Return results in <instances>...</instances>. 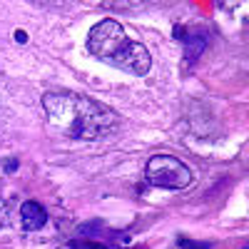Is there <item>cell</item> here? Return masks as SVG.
I'll return each mask as SVG.
<instances>
[{
  "label": "cell",
  "instance_id": "1",
  "mask_svg": "<svg viewBox=\"0 0 249 249\" xmlns=\"http://www.w3.org/2000/svg\"><path fill=\"white\" fill-rule=\"evenodd\" d=\"M43 107L48 115V122L57 127L62 135L72 140H100L107 137L120 127L117 115L95 102L88 95H77L70 90H55L43 95Z\"/></svg>",
  "mask_w": 249,
  "mask_h": 249
},
{
  "label": "cell",
  "instance_id": "7",
  "mask_svg": "<svg viewBox=\"0 0 249 249\" xmlns=\"http://www.w3.org/2000/svg\"><path fill=\"white\" fill-rule=\"evenodd\" d=\"M70 249H107L100 242H90V239H80V242H70Z\"/></svg>",
  "mask_w": 249,
  "mask_h": 249
},
{
  "label": "cell",
  "instance_id": "8",
  "mask_svg": "<svg viewBox=\"0 0 249 249\" xmlns=\"http://www.w3.org/2000/svg\"><path fill=\"white\" fill-rule=\"evenodd\" d=\"M3 167H5V172H8V175H13V172L18 170V160H15V157L5 160V162H3Z\"/></svg>",
  "mask_w": 249,
  "mask_h": 249
},
{
  "label": "cell",
  "instance_id": "9",
  "mask_svg": "<svg viewBox=\"0 0 249 249\" xmlns=\"http://www.w3.org/2000/svg\"><path fill=\"white\" fill-rule=\"evenodd\" d=\"M5 219H8V204H5V199H0V227L5 224Z\"/></svg>",
  "mask_w": 249,
  "mask_h": 249
},
{
  "label": "cell",
  "instance_id": "2",
  "mask_svg": "<svg viewBox=\"0 0 249 249\" xmlns=\"http://www.w3.org/2000/svg\"><path fill=\"white\" fill-rule=\"evenodd\" d=\"M88 50L92 57L107 62V65L124 70L130 75H147L150 65H152V57L147 53L140 40H132L127 35L117 20L107 18V20H100V23L90 30L88 35Z\"/></svg>",
  "mask_w": 249,
  "mask_h": 249
},
{
  "label": "cell",
  "instance_id": "10",
  "mask_svg": "<svg viewBox=\"0 0 249 249\" xmlns=\"http://www.w3.org/2000/svg\"><path fill=\"white\" fill-rule=\"evenodd\" d=\"M15 40H18V43H28V33L18 30V33H15Z\"/></svg>",
  "mask_w": 249,
  "mask_h": 249
},
{
  "label": "cell",
  "instance_id": "3",
  "mask_svg": "<svg viewBox=\"0 0 249 249\" xmlns=\"http://www.w3.org/2000/svg\"><path fill=\"white\" fill-rule=\"evenodd\" d=\"M144 179L160 190H184L192 182V170L172 155H155L144 164Z\"/></svg>",
  "mask_w": 249,
  "mask_h": 249
},
{
  "label": "cell",
  "instance_id": "4",
  "mask_svg": "<svg viewBox=\"0 0 249 249\" xmlns=\"http://www.w3.org/2000/svg\"><path fill=\"white\" fill-rule=\"evenodd\" d=\"M20 222H23L25 232H37L48 224V210L40 202L28 199L23 207H20Z\"/></svg>",
  "mask_w": 249,
  "mask_h": 249
},
{
  "label": "cell",
  "instance_id": "6",
  "mask_svg": "<svg viewBox=\"0 0 249 249\" xmlns=\"http://www.w3.org/2000/svg\"><path fill=\"white\" fill-rule=\"evenodd\" d=\"M177 247L179 249H212V242H192L187 237H179L177 239Z\"/></svg>",
  "mask_w": 249,
  "mask_h": 249
},
{
  "label": "cell",
  "instance_id": "5",
  "mask_svg": "<svg viewBox=\"0 0 249 249\" xmlns=\"http://www.w3.org/2000/svg\"><path fill=\"white\" fill-rule=\"evenodd\" d=\"M175 37L177 40H182V45H184V55H187V60H195V57H199L202 55V50L207 48V35L202 33V30H187V28H175Z\"/></svg>",
  "mask_w": 249,
  "mask_h": 249
}]
</instances>
